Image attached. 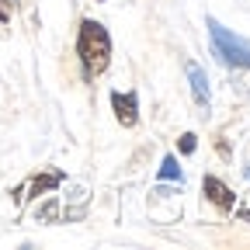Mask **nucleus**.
<instances>
[{"label": "nucleus", "mask_w": 250, "mask_h": 250, "mask_svg": "<svg viewBox=\"0 0 250 250\" xmlns=\"http://www.w3.org/2000/svg\"><path fill=\"white\" fill-rule=\"evenodd\" d=\"M160 181H177V184L184 181V170L177 167V156H174V153L164 156V164H160Z\"/></svg>", "instance_id": "obj_7"}, {"label": "nucleus", "mask_w": 250, "mask_h": 250, "mask_svg": "<svg viewBox=\"0 0 250 250\" xmlns=\"http://www.w3.org/2000/svg\"><path fill=\"white\" fill-rule=\"evenodd\" d=\"M208 24V39H212V52L219 56V62H223L226 70H243L250 66V42L233 35V31L226 24H219L215 18L205 21Z\"/></svg>", "instance_id": "obj_2"}, {"label": "nucleus", "mask_w": 250, "mask_h": 250, "mask_svg": "<svg viewBox=\"0 0 250 250\" xmlns=\"http://www.w3.org/2000/svg\"><path fill=\"white\" fill-rule=\"evenodd\" d=\"M247 177H250V164H247Z\"/></svg>", "instance_id": "obj_11"}, {"label": "nucleus", "mask_w": 250, "mask_h": 250, "mask_svg": "<svg viewBox=\"0 0 250 250\" xmlns=\"http://www.w3.org/2000/svg\"><path fill=\"white\" fill-rule=\"evenodd\" d=\"M111 111L122 129H136L139 125V94L136 90H115L111 94Z\"/></svg>", "instance_id": "obj_4"}, {"label": "nucleus", "mask_w": 250, "mask_h": 250, "mask_svg": "<svg viewBox=\"0 0 250 250\" xmlns=\"http://www.w3.org/2000/svg\"><path fill=\"white\" fill-rule=\"evenodd\" d=\"M14 14V0H0V24H7Z\"/></svg>", "instance_id": "obj_10"}, {"label": "nucleus", "mask_w": 250, "mask_h": 250, "mask_svg": "<svg viewBox=\"0 0 250 250\" xmlns=\"http://www.w3.org/2000/svg\"><path fill=\"white\" fill-rule=\"evenodd\" d=\"M184 73H188V80H191V98H195V104H198L202 111H208V108H212V87H208L205 70L198 66V62L188 59V62H184Z\"/></svg>", "instance_id": "obj_6"}, {"label": "nucleus", "mask_w": 250, "mask_h": 250, "mask_svg": "<svg viewBox=\"0 0 250 250\" xmlns=\"http://www.w3.org/2000/svg\"><path fill=\"white\" fill-rule=\"evenodd\" d=\"M233 73V87L243 94V98H250V66H243V70H229Z\"/></svg>", "instance_id": "obj_8"}, {"label": "nucleus", "mask_w": 250, "mask_h": 250, "mask_svg": "<svg viewBox=\"0 0 250 250\" xmlns=\"http://www.w3.org/2000/svg\"><path fill=\"white\" fill-rule=\"evenodd\" d=\"M77 59H80V73L83 80L101 77L111 66V35L101 21L83 18L80 31H77Z\"/></svg>", "instance_id": "obj_1"}, {"label": "nucleus", "mask_w": 250, "mask_h": 250, "mask_svg": "<svg viewBox=\"0 0 250 250\" xmlns=\"http://www.w3.org/2000/svg\"><path fill=\"white\" fill-rule=\"evenodd\" d=\"M202 195H205L219 212H233V208H236V195L226 188V181H219L215 174H205V177H202Z\"/></svg>", "instance_id": "obj_5"}, {"label": "nucleus", "mask_w": 250, "mask_h": 250, "mask_svg": "<svg viewBox=\"0 0 250 250\" xmlns=\"http://www.w3.org/2000/svg\"><path fill=\"white\" fill-rule=\"evenodd\" d=\"M101 4H104V0H101Z\"/></svg>", "instance_id": "obj_12"}, {"label": "nucleus", "mask_w": 250, "mask_h": 250, "mask_svg": "<svg viewBox=\"0 0 250 250\" xmlns=\"http://www.w3.org/2000/svg\"><path fill=\"white\" fill-rule=\"evenodd\" d=\"M177 149H181L184 156H191V153L198 149V136H195V132H184V136H181V143H177Z\"/></svg>", "instance_id": "obj_9"}, {"label": "nucleus", "mask_w": 250, "mask_h": 250, "mask_svg": "<svg viewBox=\"0 0 250 250\" xmlns=\"http://www.w3.org/2000/svg\"><path fill=\"white\" fill-rule=\"evenodd\" d=\"M59 184H62V170H42V174H31L18 191H14V198L18 202H31V198L52 191V188H59Z\"/></svg>", "instance_id": "obj_3"}]
</instances>
